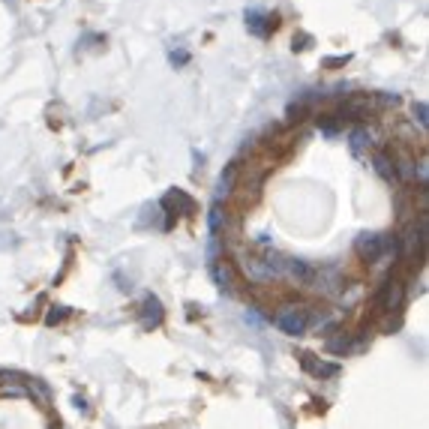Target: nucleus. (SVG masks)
<instances>
[{"label":"nucleus","mask_w":429,"mask_h":429,"mask_svg":"<svg viewBox=\"0 0 429 429\" xmlns=\"http://www.w3.org/2000/svg\"><path fill=\"white\" fill-rule=\"evenodd\" d=\"M211 273H213L216 286L222 288V291H234V268H231V261L216 259V261L211 264Z\"/></svg>","instance_id":"nucleus-9"},{"label":"nucleus","mask_w":429,"mask_h":429,"mask_svg":"<svg viewBox=\"0 0 429 429\" xmlns=\"http://www.w3.org/2000/svg\"><path fill=\"white\" fill-rule=\"evenodd\" d=\"M139 322L144 331H157V327L166 322V309H162L159 297L157 295H148L141 300V309H139Z\"/></svg>","instance_id":"nucleus-5"},{"label":"nucleus","mask_w":429,"mask_h":429,"mask_svg":"<svg viewBox=\"0 0 429 429\" xmlns=\"http://www.w3.org/2000/svg\"><path fill=\"white\" fill-rule=\"evenodd\" d=\"M234 189H237V162H228L216 180V202H225Z\"/></svg>","instance_id":"nucleus-8"},{"label":"nucleus","mask_w":429,"mask_h":429,"mask_svg":"<svg viewBox=\"0 0 429 429\" xmlns=\"http://www.w3.org/2000/svg\"><path fill=\"white\" fill-rule=\"evenodd\" d=\"M318 130H322L324 135H340L342 123L336 121V117H333V121H331V117H322V121H318Z\"/></svg>","instance_id":"nucleus-17"},{"label":"nucleus","mask_w":429,"mask_h":429,"mask_svg":"<svg viewBox=\"0 0 429 429\" xmlns=\"http://www.w3.org/2000/svg\"><path fill=\"white\" fill-rule=\"evenodd\" d=\"M225 207L222 204H219V202H213L211 204V211H207V225H211V234L213 237H219V231H222V228H225Z\"/></svg>","instance_id":"nucleus-13"},{"label":"nucleus","mask_w":429,"mask_h":429,"mask_svg":"<svg viewBox=\"0 0 429 429\" xmlns=\"http://www.w3.org/2000/svg\"><path fill=\"white\" fill-rule=\"evenodd\" d=\"M349 349H351V336L342 331H336V336L327 340V351H333V354H349Z\"/></svg>","instance_id":"nucleus-14"},{"label":"nucleus","mask_w":429,"mask_h":429,"mask_svg":"<svg viewBox=\"0 0 429 429\" xmlns=\"http://www.w3.org/2000/svg\"><path fill=\"white\" fill-rule=\"evenodd\" d=\"M162 207H175L177 213H189L193 211V198H189L186 193H180V189H171V193H166V198H162Z\"/></svg>","instance_id":"nucleus-12"},{"label":"nucleus","mask_w":429,"mask_h":429,"mask_svg":"<svg viewBox=\"0 0 429 429\" xmlns=\"http://www.w3.org/2000/svg\"><path fill=\"white\" fill-rule=\"evenodd\" d=\"M240 270H243V277H246V279L255 282V286H268V282H277V279H279V273L273 270L259 252L240 255Z\"/></svg>","instance_id":"nucleus-3"},{"label":"nucleus","mask_w":429,"mask_h":429,"mask_svg":"<svg viewBox=\"0 0 429 429\" xmlns=\"http://www.w3.org/2000/svg\"><path fill=\"white\" fill-rule=\"evenodd\" d=\"M189 60V54L186 51H177V54H171V63H177V67H180V63H186Z\"/></svg>","instance_id":"nucleus-18"},{"label":"nucleus","mask_w":429,"mask_h":429,"mask_svg":"<svg viewBox=\"0 0 429 429\" xmlns=\"http://www.w3.org/2000/svg\"><path fill=\"white\" fill-rule=\"evenodd\" d=\"M246 27H249L255 36H268L273 30V21L264 12H259V9H249V12H246Z\"/></svg>","instance_id":"nucleus-11"},{"label":"nucleus","mask_w":429,"mask_h":429,"mask_svg":"<svg viewBox=\"0 0 429 429\" xmlns=\"http://www.w3.org/2000/svg\"><path fill=\"white\" fill-rule=\"evenodd\" d=\"M273 324L279 327L286 336H304L313 327V309H306L304 304H286L273 315Z\"/></svg>","instance_id":"nucleus-2"},{"label":"nucleus","mask_w":429,"mask_h":429,"mask_svg":"<svg viewBox=\"0 0 429 429\" xmlns=\"http://www.w3.org/2000/svg\"><path fill=\"white\" fill-rule=\"evenodd\" d=\"M372 144H376V139H372V130H367V126H354V130H351V139H349L351 153L363 157L367 150H372Z\"/></svg>","instance_id":"nucleus-10"},{"label":"nucleus","mask_w":429,"mask_h":429,"mask_svg":"<svg viewBox=\"0 0 429 429\" xmlns=\"http://www.w3.org/2000/svg\"><path fill=\"white\" fill-rule=\"evenodd\" d=\"M297 358H300V367H304L309 376H315V378H336L340 376V363H327L322 358H315V354H309V351H297Z\"/></svg>","instance_id":"nucleus-6"},{"label":"nucleus","mask_w":429,"mask_h":429,"mask_svg":"<svg viewBox=\"0 0 429 429\" xmlns=\"http://www.w3.org/2000/svg\"><path fill=\"white\" fill-rule=\"evenodd\" d=\"M412 121H417V126L426 130V126H429V108H426V103H414L412 105Z\"/></svg>","instance_id":"nucleus-15"},{"label":"nucleus","mask_w":429,"mask_h":429,"mask_svg":"<svg viewBox=\"0 0 429 429\" xmlns=\"http://www.w3.org/2000/svg\"><path fill=\"white\" fill-rule=\"evenodd\" d=\"M372 171L385 180V184L390 186H396L399 184V177H396V162H394V153H387V150H376L372 153Z\"/></svg>","instance_id":"nucleus-7"},{"label":"nucleus","mask_w":429,"mask_h":429,"mask_svg":"<svg viewBox=\"0 0 429 429\" xmlns=\"http://www.w3.org/2000/svg\"><path fill=\"white\" fill-rule=\"evenodd\" d=\"M282 277H291L300 286H315V277H318V268H313L309 261L304 259H291L286 255V264H282Z\"/></svg>","instance_id":"nucleus-4"},{"label":"nucleus","mask_w":429,"mask_h":429,"mask_svg":"<svg viewBox=\"0 0 429 429\" xmlns=\"http://www.w3.org/2000/svg\"><path fill=\"white\" fill-rule=\"evenodd\" d=\"M67 318H69L67 306H51L49 315H45V324H60V322H67Z\"/></svg>","instance_id":"nucleus-16"},{"label":"nucleus","mask_w":429,"mask_h":429,"mask_svg":"<svg viewBox=\"0 0 429 429\" xmlns=\"http://www.w3.org/2000/svg\"><path fill=\"white\" fill-rule=\"evenodd\" d=\"M354 252H358L363 261L376 264L385 259V255H399V240H396V234H358Z\"/></svg>","instance_id":"nucleus-1"}]
</instances>
